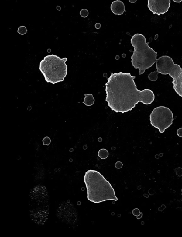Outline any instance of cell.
Instances as JSON below:
<instances>
[{
    "instance_id": "14",
    "label": "cell",
    "mask_w": 182,
    "mask_h": 237,
    "mask_svg": "<svg viewBox=\"0 0 182 237\" xmlns=\"http://www.w3.org/2000/svg\"><path fill=\"white\" fill-rule=\"evenodd\" d=\"M27 30L26 27L24 26L19 27L18 29V33L21 35H24L27 33Z\"/></svg>"
},
{
    "instance_id": "13",
    "label": "cell",
    "mask_w": 182,
    "mask_h": 237,
    "mask_svg": "<svg viewBox=\"0 0 182 237\" xmlns=\"http://www.w3.org/2000/svg\"><path fill=\"white\" fill-rule=\"evenodd\" d=\"M158 74H159V73H158L157 71V72H154V73H151L149 75V79H150V80L152 81H156L157 78H158L157 75H158Z\"/></svg>"
},
{
    "instance_id": "3",
    "label": "cell",
    "mask_w": 182,
    "mask_h": 237,
    "mask_svg": "<svg viewBox=\"0 0 182 237\" xmlns=\"http://www.w3.org/2000/svg\"><path fill=\"white\" fill-rule=\"evenodd\" d=\"M130 41L134 47L131 63L135 69H139V74H143L146 69L151 67L157 62V52L149 46V42L146 43L145 37L142 34H135Z\"/></svg>"
},
{
    "instance_id": "10",
    "label": "cell",
    "mask_w": 182,
    "mask_h": 237,
    "mask_svg": "<svg viewBox=\"0 0 182 237\" xmlns=\"http://www.w3.org/2000/svg\"><path fill=\"white\" fill-rule=\"evenodd\" d=\"M85 97L83 103L87 106H91L94 103L95 99L92 94H85Z\"/></svg>"
},
{
    "instance_id": "16",
    "label": "cell",
    "mask_w": 182,
    "mask_h": 237,
    "mask_svg": "<svg viewBox=\"0 0 182 237\" xmlns=\"http://www.w3.org/2000/svg\"><path fill=\"white\" fill-rule=\"evenodd\" d=\"M43 145L49 146L51 143V140L48 137H45L43 140Z\"/></svg>"
},
{
    "instance_id": "9",
    "label": "cell",
    "mask_w": 182,
    "mask_h": 237,
    "mask_svg": "<svg viewBox=\"0 0 182 237\" xmlns=\"http://www.w3.org/2000/svg\"><path fill=\"white\" fill-rule=\"evenodd\" d=\"M111 10L116 15H122L125 10V7L122 2L116 0L113 2L111 6Z\"/></svg>"
},
{
    "instance_id": "7",
    "label": "cell",
    "mask_w": 182,
    "mask_h": 237,
    "mask_svg": "<svg viewBox=\"0 0 182 237\" xmlns=\"http://www.w3.org/2000/svg\"><path fill=\"white\" fill-rule=\"evenodd\" d=\"M173 120L172 111L163 106L154 108L150 115L151 124L159 129L160 133H163L166 129L173 124Z\"/></svg>"
},
{
    "instance_id": "5",
    "label": "cell",
    "mask_w": 182,
    "mask_h": 237,
    "mask_svg": "<svg viewBox=\"0 0 182 237\" xmlns=\"http://www.w3.org/2000/svg\"><path fill=\"white\" fill-rule=\"evenodd\" d=\"M67 58H61L57 55H47L41 60L39 70L47 83L55 84L63 82L67 75Z\"/></svg>"
},
{
    "instance_id": "12",
    "label": "cell",
    "mask_w": 182,
    "mask_h": 237,
    "mask_svg": "<svg viewBox=\"0 0 182 237\" xmlns=\"http://www.w3.org/2000/svg\"><path fill=\"white\" fill-rule=\"evenodd\" d=\"M133 215L137 217V219H140L143 216V213H141L138 208H135L132 211Z\"/></svg>"
},
{
    "instance_id": "15",
    "label": "cell",
    "mask_w": 182,
    "mask_h": 237,
    "mask_svg": "<svg viewBox=\"0 0 182 237\" xmlns=\"http://www.w3.org/2000/svg\"><path fill=\"white\" fill-rule=\"evenodd\" d=\"M89 15L88 11L87 9H82L81 10L80 15L82 17L86 18Z\"/></svg>"
},
{
    "instance_id": "11",
    "label": "cell",
    "mask_w": 182,
    "mask_h": 237,
    "mask_svg": "<svg viewBox=\"0 0 182 237\" xmlns=\"http://www.w3.org/2000/svg\"><path fill=\"white\" fill-rule=\"evenodd\" d=\"M109 152L105 149H101L98 152V156L102 159H105L108 157Z\"/></svg>"
},
{
    "instance_id": "18",
    "label": "cell",
    "mask_w": 182,
    "mask_h": 237,
    "mask_svg": "<svg viewBox=\"0 0 182 237\" xmlns=\"http://www.w3.org/2000/svg\"><path fill=\"white\" fill-rule=\"evenodd\" d=\"M177 134L178 137L182 138V127L179 128L177 130Z\"/></svg>"
},
{
    "instance_id": "1",
    "label": "cell",
    "mask_w": 182,
    "mask_h": 237,
    "mask_svg": "<svg viewBox=\"0 0 182 237\" xmlns=\"http://www.w3.org/2000/svg\"><path fill=\"white\" fill-rule=\"evenodd\" d=\"M130 73H112L105 83V101L112 111L122 114L131 111L139 102L145 105L151 104L155 99L152 91L137 89Z\"/></svg>"
},
{
    "instance_id": "20",
    "label": "cell",
    "mask_w": 182,
    "mask_h": 237,
    "mask_svg": "<svg viewBox=\"0 0 182 237\" xmlns=\"http://www.w3.org/2000/svg\"><path fill=\"white\" fill-rule=\"evenodd\" d=\"M129 1L131 3H135L137 1V0H129Z\"/></svg>"
},
{
    "instance_id": "21",
    "label": "cell",
    "mask_w": 182,
    "mask_h": 237,
    "mask_svg": "<svg viewBox=\"0 0 182 237\" xmlns=\"http://www.w3.org/2000/svg\"><path fill=\"white\" fill-rule=\"evenodd\" d=\"M181 191H182V190H181Z\"/></svg>"
},
{
    "instance_id": "17",
    "label": "cell",
    "mask_w": 182,
    "mask_h": 237,
    "mask_svg": "<svg viewBox=\"0 0 182 237\" xmlns=\"http://www.w3.org/2000/svg\"><path fill=\"white\" fill-rule=\"evenodd\" d=\"M115 167H116L117 169H121V168H122V166H123V164H122V162L118 161V162H117V163L115 164Z\"/></svg>"
},
{
    "instance_id": "2",
    "label": "cell",
    "mask_w": 182,
    "mask_h": 237,
    "mask_svg": "<svg viewBox=\"0 0 182 237\" xmlns=\"http://www.w3.org/2000/svg\"><path fill=\"white\" fill-rule=\"evenodd\" d=\"M84 182L87 189V198L92 203L98 204L106 200H118L111 183L98 171H87Z\"/></svg>"
},
{
    "instance_id": "19",
    "label": "cell",
    "mask_w": 182,
    "mask_h": 237,
    "mask_svg": "<svg viewBox=\"0 0 182 237\" xmlns=\"http://www.w3.org/2000/svg\"><path fill=\"white\" fill-rule=\"evenodd\" d=\"M173 1L177 3H180L182 2V0H173Z\"/></svg>"
},
{
    "instance_id": "4",
    "label": "cell",
    "mask_w": 182,
    "mask_h": 237,
    "mask_svg": "<svg viewBox=\"0 0 182 237\" xmlns=\"http://www.w3.org/2000/svg\"><path fill=\"white\" fill-rule=\"evenodd\" d=\"M30 216L36 223L43 225L47 219L49 205L46 188L37 185L30 191Z\"/></svg>"
},
{
    "instance_id": "8",
    "label": "cell",
    "mask_w": 182,
    "mask_h": 237,
    "mask_svg": "<svg viewBox=\"0 0 182 237\" xmlns=\"http://www.w3.org/2000/svg\"><path fill=\"white\" fill-rule=\"evenodd\" d=\"M170 0H148L147 7L154 15H164L170 7Z\"/></svg>"
},
{
    "instance_id": "6",
    "label": "cell",
    "mask_w": 182,
    "mask_h": 237,
    "mask_svg": "<svg viewBox=\"0 0 182 237\" xmlns=\"http://www.w3.org/2000/svg\"><path fill=\"white\" fill-rule=\"evenodd\" d=\"M156 67L159 73L169 74L173 79V88L176 92L182 97V68L175 64L172 58L162 56L157 59Z\"/></svg>"
}]
</instances>
